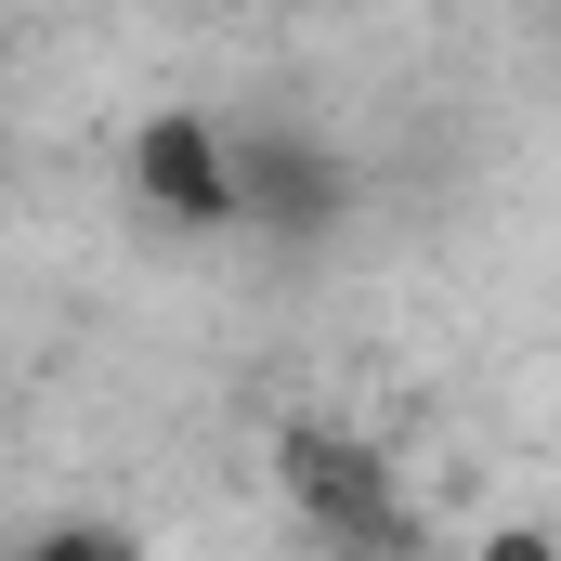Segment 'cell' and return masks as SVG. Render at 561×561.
I'll use <instances>...</instances> for the list:
<instances>
[{"mask_svg": "<svg viewBox=\"0 0 561 561\" xmlns=\"http://www.w3.org/2000/svg\"><path fill=\"white\" fill-rule=\"evenodd\" d=\"M13 561H144L118 523H92V510H66V523H26L13 536Z\"/></svg>", "mask_w": 561, "mask_h": 561, "instance_id": "4", "label": "cell"}, {"mask_svg": "<svg viewBox=\"0 0 561 561\" xmlns=\"http://www.w3.org/2000/svg\"><path fill=\"white\" fill-rule=\"evenodd\" d=\"M275 483H287L300 536H313L327 561H419V496H405V470H392L366 431L287 419L275 431Z\"/></svg>", "mask_w": 561, "mask_h": 561, "instance_id": "1", "label": "cell"}, {"mask_svg": "<svg viewBox=\"0 0 561 561\" xmlns=\"http://www.w3.org/2000/svg\"><path fill=\"white\" fill-rule=\"evenodd\" d=\"M118 183H131L144 222L183 236V249H222L236 236V157H222V118L209 105H144L131 144H118Z\"/></svg>", "mask_w": 561, "mask_h": 561, "instance_id": "3", "label": "cell"}, {"mask_svg": "<svg viewBox=\"0 0 561 561\" xmlns=\"http://www.w3.org/2000/svg\"><path fill=\"white\" fill-rule=\"evenodd\" d=\"M222 157H236V236L249 249L327 262L353 236V209H366V170L313 131V118H249V131L222 118Z\"/></svg>", "mask_w": 561, "mask_h": 561, "instance_id": "2", "label": "cell"}, {"mask_svg": "<svg viewBox=\"0 0 561 561\" xmlns=\"http://www.w3.org/2000/svg\"><path fill=\"white\" fill-rule=\"evenodd\" d=\"M470 561H561V523L510 510V523H483V536H470Z\"/></svg>", "mask_w": 561, "mask_h": 561, "instance_id": "5", "label": "cell"}, {"mask_svg": "<svg viewBox=\"0 0 561 561\" xmlns=\"http://www.w3.org/2000/svg\"><path fill=\"white\" fill-rule=\"evenodd\" d=\"M157 13H183V26H209V13H262V0H157Z\"/></svg>", "mask_w": 561, "mask_h": 561, "instance_id": "6", "label": "cell"}]
</instances>
